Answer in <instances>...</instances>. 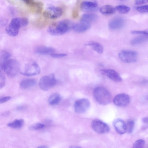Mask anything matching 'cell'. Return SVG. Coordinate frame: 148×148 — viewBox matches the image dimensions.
Returning a JSON list of instances; mask_svg holds the SVG:
<instances>
[{"label": "cell", "instance_id": "cell-1", "mask_svg": "<svg viewBox=\"0 0 148 148\" xmlns=\"http://www.w3.org/2000/svg\"><path fill=\"white\" fill-rule=\"evenodd\" d=\"M73 25L71 21L65 19L50 26L47 29V32L52 36L62 35L73 28Z\"/></svg>", "mask_w": 148, "mask_h": 148}, {"label": "cell", "instance_id": "cell-2", "mask_svg": "<svg viewBox=\"0 0 148 148\" xmlns=\"http://www.w3.org/2000/svg\"><path fill=\"white\" fill-rule=\"evenodd\" d=\"M28 23V19L25 17L13 18L6 27V32L10 36H16L18 35L20 28L26 26Z\"/></svg>", "mask_w": 148, "mask_h": 148}, {"label": "cell", "instance_id": "cell-3", "mask_svg": "<svg viewBox=\"0 0 148 148\" xmlns=\"http://www.w3.org/2000/svg\"><path fill=\"white\" fill-rule=\"evenodd\" d=\"M0 68L8 77L13 78L18 73L20 69V66L16 60L10 58L0 64Z\"/></svg>", "mask_w": 148, "mask_h": 148}, {"label": "cell", "instance_id": "cell-4", "mask_svg": "<svg viewBox=\"0 0 148 148\" xmlns=\"http://www.w3.org/2000/svg\"><path fill=\"white\" fill-rule=\"evenodd\" d=\"M93 95L96 101L99 104L106 105L111 101V95L109 91L105 88L98 87L93 91Z\"/></svg>", "mask_w": 148, "mask_h": 148}, {"label": "cell", "instance_id": "cell-5", "mask_svg": "<svg viewBox=\"0 0 148 148\" xmlns=\"http://www.w3.org/2000/svg\"><path fill=\"white\" fill-rule=\"evenodd\" d=\"M56 80L53 73L43 76L40 79L39 83L40 88L44 91H47L56 85Z\"/></svg>", "mask_w": 148, "mask_h": 148}, {"label": "cell", "instance_id": "cell-6", "mask_svg": "<svg viewBox=\"0 0 148 148\" xmlns=\"http://www.w3.org/2000/svg\"><path fill=\"white\" fill-rule=\"evenodd\" d=\"M40 71L38 64L36 62L32 61L26 64L20 73L24 76H32L39 74Z\"/></svg>", "mask_w": 148, "mask_h": 148}, {"label": "cell", "instance_id": "cell-7", "mask_svg": "<svg viewBox=\"0 0 148 148\" xmlns=\"http://www.w3.org/2000/svg\"><path fill=\"white\" fill-rule=\"evenodd\" d=\"M120 59L126 63H133L135 62L138 58L137 52L134 51L123 50L118 54Z\"/></svg>", "mask_w": 148, "mask_h": 148}, {"label": "cell", "instance_id": "cell-8", "mask_svg": "<svg viewBox=\"0 0 148 148\" xmlns=\"http://www.w3.org/2000/svg\"><path fill=\"white\" fill-rule=\"evenodd\" d=\"M91 126L95 132L99 134L107 133L110 130L109 127L107 124L98 119L92 121L91 123Z\"/></svg>", "mask_w": 148, "mask_h": 148}, {"label": "cell", "instance_id": "cell-9", "mask_svg": "<svg viewBox=\"0 0 148 148\" xmlns=\"http://www.w3.org/2000/svg\"><path fill=\"white\" fill-rule=\"evenodd\" d=\"M63 11L61 8L52 6L47 8L43 12V15L45 18L49 19H55L60 17Z\"/></svg>", "mask_w": 148, "mask_h": 148}, {"label": "cell", "instance_id": "cell-10", "mask_svg": "<svg viewBox=\"0 0 148 148\" xmlns=\"http://www.w3.org/2000/svg\"><path fill=\"white\" fill-rule=\"evenodd\" d=\"M90 106L89 100L87 99H82L77 100L74 104L75 111L79 113L86 112Z\"/></svg>", "mask_w": 148, "mask_h": 148}, {"label": "cell", "instance_id": "cell-11", "mask_svg": "<svg viewBox=\"0 0 148 148\" xmlns=\"http://www.w3.org/2000/svg\"><path fill=\"white\" fill-rule=\"evenodd\" d=\"M130 96L125 93H121L116 95L113 99L114 103L119 106H125L130 102Z\"/></svg>", "mask_w": 148, "mask_h": 148}, {"label": "cell", "instance_id": "cell-12", "mask_svg": "<svg viewBox=\"0 0 148 148\" xmlns=\"http://www.w3.org/2000/svg\"><path fill=\"white\" fill-rule=\"evenodd\" d=\"M82 11L87 12L96 11L98 9V3L95 0L85 1L82 3L80 5Z\"/></svg>", "mask_w": 148, "mask_h": 148}, {"label": "cell", "instance_id": "cell-13", "mask_svg": "<svg viewBox=\"0 0 148 148\" xmlns=\"http://www.w3.org/2000/svg\"><path fill=\"white\" fill-rule=\"evenodd\" d=\"M100 73L108 77L116 82H120L122 79L119 73L114 70L112 69H102L100 70Z\"/></svg>", "mask_w": 148, "mask_h": 148}, {"label": "cell", "instance_id": "cell-14", "mask_svg": "<svg viewBox=\"0 0 148 148\" xmlns=\"http://www.w3.org/2000/svg\"><path fill=\"white\" fill-rule=\"evenodd\" d=\"M125 23V21L123 18L118 17L112 19L109 23L108 25L109 28L112 30H117L123 27Z\"/></svg>", "mask_w": 148, "mask_h": 148}, {"label": "cell", "instance_id": "cell-15", "mask_svg": "<svg viewBox=\"0 0 148 148\" xmlns=\"http://www.w3.org/2000/svg\"><path fill=\"white\" fill-rule=\"evenodd\" d=\"M113 124L116 131L118 134H122L126 132V123L122 119H115L114 121Z\"/></svg>", "mask_w": 148, "mask_h": 148}, {"label": "cell", "instance_id": "cell-16", "mask_svg": "<svg viewBox=\"0 0 148 148\" xmlns=\"http://www.w3.org/2000/svg\"><path fill=\"white\" fill-rule=\"evenodd\" d=\"M90 27V23L80 21L79 23L74 25L72 28L76 32L81 33L87 30Z\"/></svg>", "mask_w": 148, "mask_h": 148}, {"label": "cell", "instance_id": "cell-17", "mask_svg": "<svg viewBox=\"0 0 148 148\" xmlns=\"http://www.w3.org/2000/svg\"><path fill=\"white\" fill-rule=\"evenodd\" d=\"M30 12L33 13L38 14L41 13L42 11L43 3L40 1H33L28 5Z\"/></svg>", "mask_w": 148, "mask_h": 148}, {"label": "cell", "instance_id": "cell-18", "mask_svg": "<svg viewBox=\"0 0 148 148\" xmlns=\"http://www.w3.org/2000/svg\"><path fill=\"white\" fill-rule=\"evenodd\" d=\"M55 49L52 47L46 46H39L35 49V52L40 55L50 54L55 51Z\"/></svg>", "mask_w": 148, "mask_h": 148}, {"label": "cell", "instance_id": "cell-19", "mask_svg": "<svg viewBox=\"0 0 148 148\" xmlns=\"http://www.w3.org/2000/svg\"><path fill=\"white\" fill-rule=\"evenodd\" d=\"M36 80L33 78H27L21 81L20 86L23 89H27L34 86L36 84Z\"/></svg>", "mask_w": 148, "mask_h": 148}, {"label": "cell", "instance_id": "cell-20", "mask_svg": "<svg viewBox=\"0 0 148 148\" xmlns=\"http://www.w3.org/2000/svg\"><path fill=\"white\" fill-rule=\"evenodd\" d=\"M86 45L91 47L93 50L98 53L101 54L103 52L104 49L103 45L99 42L95 41H90Z\"/></svg>", "mask_w": 148, "mask_h": 148}, {"label": "cell", "instance_id": "cell-21", "mask_svg": "<svg viewBox=\"0 0 148 148\" xmlns=\"http://www.w3.org/2000/svg\"><path fill=\"white\" fill-rule=\"evenodd\" d=\"M61 100L60 95L57 92L51 94L49 96L48 101L49 103L52 106H55L58 104Z\"/></svg>", "mask_w": 148, "mask_h": 148}, {"label": "cell", "instance_id": "cell-22", "mask_svg": "<svg viewBox=\"0 0 148 148\" xmlns=\"http://www.w3.org/2000/svg\"><path fill=\"white\" fill-rule=\"evenodd\" d=\"M97 18V16L95 14H85L82 16L80 21L91 23L96 21Z\"/></svg>", "mask_w": 148, "mask_h": 148}, {"label": "cell", "instance_id": "cell-23", "mask_svg": "<svg viewBox=\"0 0 148 148\" xmlns=\"http://www.w3.org/2000/svg\"><path fill=\"white\" fill-rule=\"evenodd\" d=\"M100 12L104 14H114L116 11L115 8L110 5H106L101 7L99 9Z\"/></svg>", "mask_w": 148, "mask_h": 148}, {"label": "cell", "instance_id": "cell-24", "mask_svg": "<svg viewBox=\"0 0 148 148\" xmlns=\"http://www.w3.org/2000/svg\"><path fill=\"white\" fill-rule=\"evenodd\" d=\"M24 124V121L23 119H16L13 122L7 124L8 126L15 129H19L21 128Z\"/></svg>", "mask_w": 148, "mask_h": 148}, {"label": "cell", "instance_id": "cell-25", "mask_svg": "<svg viewBox=\"0 0 148 148\" xmlns=\"http://www.w3.org/2000/svg\"><path fill=\"white\" fill-rule=\"evenodd\" d=\"M10 53L8 51L5 50L1 51L0 54V64L10 59Z\"/></svg>", "mask_w": 148, "mask_h": 148}, {"label": "cell", "instance_id": "cell-26", "mask_svg": "<svg viewBox=\"0 0 148 148\" xmlns=\"http://www.w3.org/2000/svg\"><path fill=\"white\" fill-rule=\"evenodd\" d=\"M148 39V36H142L136 37L133 39L131 42L132 45H135L142 43Z\"/></svg>", "mask_w": 148, "mask_h": 148}, {"label": "cell", "instance_id": "cell-27", "mask_svg": "<svg viewBox=\"0 0 148 148\" xmlns=\"http://www.w3.org/2000/svg\"><path fill=\"white\" fill-rule=\"evenodd\" d=\"M115 8L116 10L121 14H126L130 11V7L124 5H117Z\"/></svg>", "mask_w": 148, "mask_h": 148}, {"label": "cell", "instance_id": "cell-28", "mask_svg": "<svg viewBox=\"0 0 148 148\" xmlns=\"http://www.w3.org/2000/svg\"><path fill=\"white\" fill-rule=\"evenodd\" d=\"M126 131L128 133H132L133 131L134 121L132 119L128 120L126 123Z\"/></svg>", "mask_w": 148, "mask_h": 148}, {"label": "cell", "instance_id": "cell-29", "mask_svg": "<svg viewBox=\"0 0 148 148\" xmlns=\"http://www.w3.org/2000/svg\"><path fill=\"white\" fill-rule=\"evenodd\" d=\"M45 127V125L43 124L37 123L30 126L29 127V129L31 130L35 131L42 129Z\"/></svg>", "mask_w": 148, "mask_h": 148}, {"label": "cell", "instance_id": "cell-30", "mask_svg": "<svg viewBox=\"0 0 148 148\" xmlns=\"http://www.w3.org/2000/svg\"><path fill=\"white\" fill-rule=\"evenodd\" d=\"M145 144V141L143 139H139L136 141L133 144V148H142Z\"/></svg>", "mask_w": 148, "mask_h": 148}, {"label": "cell", "instance_id": "cell-31", "mask_svg": "<svg viewBox=\"0 0 148 148\" xmlns=\"http://www.w3.org/2000/svg\"><path fill=\"white\" fill-rule=\"evenodd\" d=\"M6 82V77L3 72L0 71V88L1 89L5 85Z\"/></svg>", "mask_w": 148, "mask_h": 148}, {"label": "cell", "instance_id": "cell-32", "mask_svg": "<svg viewBox=\"0 0 148 148\" xmlns=\"http://www.w3.org/2000/svg\"><path fill=\"white\" fill-rule=\"evenodd\" d=\"M137 10L142 13H148V4L136 8Z\"/></svg>", "mask_w": 148, "mask_h": 148}, {"label": "cell", "instance_id": "cell-33", "mask_svg": "<svg viewBox=\"0 0 148 148\" xmlns=\"http://www.w3.org/2000/svg\"><path fill=\"white\" fill-rule=\"evenodd\" d=\"M132 34H141L148 36V29L145 30H132Z\"/></svg>", "mask_w": 148, "mask_h": 148}, {"label": "cell", "instance_id": "cell-34", "mask_svg": "<svg viewBox=\"0 0 148 148\" xmlns=\"http://www.w3.org/2000/svg\"><path fill=\"white\" fill-rule=\"evenodd\" d=\"M50 56L54 58H60L64 57L67 55V54L63 53H52L50 54Z\"/></svg>", "mask_w": 148, "mask_h": 148}, {"label": "cell", "instance_id": "cell-35", "mask_svg": "<svg viewBox=\"0 0 148 148\" xmlns=\"http://www.w3.org/2000/svg\"><path fill=\"white\" fill-rule=\"evenodd\" d=\"M11 97L10 96H4L0 97V103H5L10 99Z\"/></svg>", "mask_w": 148, "mask_h": 148}, {"label": "cell", "instance_id": "cell-36", "mask_svg": "<svg viewBox=\"0 0 148 148\" xmlns=\"http://www.w3.org/2000/svg\"><path fill=\"white\" fill-rule=\"evenodd\" d=\"M136 4H141L146 3L148 2V0H135Z\"/></svg>", "mask_w": 148, "mask_h": 148}, {"label": "cell", "instance_id": "cell-37", "mask_svg": "<svg viewBox=\"0 0 148 148\" xmlns=\"http://www.w3.org/2000/svg\"><path fill=\"white\" fill-rule=\"evenodd\" d=\"M142 121L144 123L148 124V116L143 118L142 119Z\"/></svg>", "mask_w": 148, "mask_h": 148}, {"label": "cell", "instance_id": "cell-38", "mask_svg": "<svg viewBox=\"0 0 148 148\" xmlns=\"http://www.w3.org/2000/svg\"><path fill=\"white\" fill-rule=\"evenodd\" d=\"M24 2H25L26 4L28 5L31 3L32 2L34 1L33 0H22Z\"/></svg>", "mask_w": 148, "mask_h": 148}, {"label": "cell", "instance_id": "cell-39", "mask_svg": "<svg viewBox=\"0 0 148 148\" xmlns=\"http://www.w3.org/2000/svg\"><path fill=\"white\" fill-rule=\"evenodd\" d=\"M10 113V112L8 111H6L5 112H4V113H3L2 114V115L5 116H7L9 115V114Z\"/></svg>", "mask_w": 148, "mask_h": 148}, {"label": "cell", "instance_id": "cell-40", "mask_svg": "<svg viewBox=\"0 0 148 148\" xmlns=\"http://www.w3.org/2000/svg\"><path fill=\"white\" fill-rule=\"evenodd\" d=\"M48 147L47 146H46V145H41V146H39L38 147H37V148H48Z\"/></svg>", "mask_w": 148, "mask_h": 148}, {"label": "cell", "instance_id": "cell-41", "mask_svg": "<svg viewBox=\"0 0 148 148\" xmlns=\"http://www.w3.org/2000/svg\"></svg>", "mask_w": 148, "mask_h": 148}]
</instances>
